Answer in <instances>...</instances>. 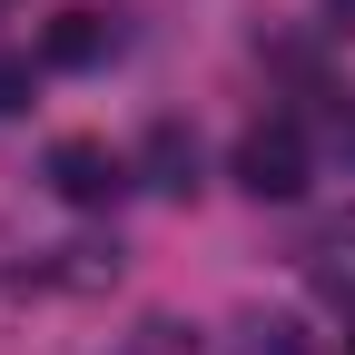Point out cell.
Wrapping results in <instances>:
<instances>
[{
    "label": "cell",
    "instance_id": "cell-1",
    "mask_svg": "<svg viewBox=\"0 0 355 355\" xmlns=\"http://www.w3.org/2000/svg\"><path fill=\"white\" fill-rule=\"evenodd\" d=\"M306 158H316V148H306L296 119H257L247 139H237V188H247L257 207H286V198L306 188Z\"/></svg>",
    "mask_w": 355,
    "mask_h": 355
},
{
    "label": "cell",
    "instance_id": "cell-2",
    "mask_svg": "<svg viewBox=\"0 0 355 355\" xmlns=\"http://www.w3.org/2000/svg\"><path fill=\"white\" fill-rule=\"evenodd\" d=\"M40 178H50V198H69V207H109V198L128 188V158H119L109 139H60Z\"/></svg>",
    "mask_w": 355,
    "mask_h": 355
},
{
    "label": "cell",
    "instance_id": "cell-3",
    "mask_svg": "<svg viewBox=\"0 0 355 355\" xmlns=\"http://www.w3.org/2000/svg\"><path fill=\"white\" fill-rule=\"evenodd\" d=\"M109 50H119V10H69V20H50V40H40L50 69H99Z\"/></svg>",
    "mask_w": 355,
    "mask_h": 355
},
{
    "label": "cell",
    "instance_id": "cell-4",
    "mask_svg": "<svg viewBox=\"0 0 355 355\" xmlns=\"http://www.w3.org/2000/svg\"><path fill=\"white\" fill-rule=\"evenodd\" d=\"M306 286L316 296H355V207L345 217H326V227H306Z\"/></svg>",
    "mask_w": 355,
    "mask_h": 355
},
{
    "label": "cell",
    "instance_id": "cell-5",
    "mask_svg": "<svg viewBox=\"0 0 355 355\" xmlns=\"http://www.w3.org/2000/svg\"><path fill=\"white\" fill-rule=\"evenodd\" d=\"M148 188H168V198H188V188H198V139H188L178 119L148 128Z\"/></svg>",
    "mask_w": 355,
    "mask_h": 355
},
{
    "label": "cell",
    "instance_id": "cell-6",
    "mask_svg": "<svg viewBox=\"0 0 355 355\" xmlns=\"http://www.w3.org/2000/svg\"><path fill=\"white\" fill-rule=\"evenodd\" d=\"M227 355H316V345H306V326H296V316H237Z\"/></svg>",
    "mask_w": 355,
    "mask_h": 355
},
{
    "label": "cell",
    "instance_id": "cell-7",
    "mask_svg": "<svg viewBox=\"0 0 355 355\" xmlns=\"http://www.w3.org/2000/svg\"><path fill=\"white\" fill-rule=\"evenodd\" d=\"M316 139H326V158L355 178V89H326V109H316Z\"/></svg>",
    "mask_w": 355,
    "mask_h": 355
},
{
    "label": "cell",
    "instance_id": "cell-8",
    "mask_svg": "<svg viewBox=\"0 0 355 355\" xmlns=\"http://www.w3.org/2000/svg\"><path fill=\"white\" fill-rule=\"evenodd\" d=\"M326 10H336V20H345V30H355V0H326Z\"/></svg>",
    "mask_w": 355,
    "mask_h": 355
},
{
    "label": "cell",
    "instance_id": "cell-9",
    "mask_svg": "<svg viewBox=\"0 0 355 355\" xmlns=\"http://www.w3.org/2000/svg\"><path fill=\"white\" fill-rule=\"evenodd\" d=\"M345 355H355V316H345Z\"/></svg>",
    "mask_w": 355,
    "mask_h": 355
}]
</instances>
